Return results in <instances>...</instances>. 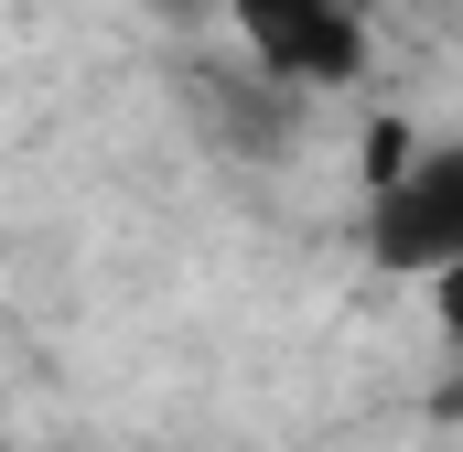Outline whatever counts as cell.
<instances>
[{"mask_svg": "<svg viewBox=\"0 0 463 452\" xmlns=\"http://www.w3.org/2000/svg\"><path fill=\"white\" fill-rule=\"evenodd\" d=\"M227 22H237L248 65H259L280 98L345 87L355 65H366V11H355V0H227Z\"/></svg>", "mask_w": 463, "mask_h": 452, "instance_id": "7a4b0ae2", "label": "cell"}, {"mask_svg": "<svg viewBox=\"0 0 463 452\" xmlns=\"http://www.w3.org/2000/svg\"><path fill=\"white\" fill-rule=\"evenodd\" d=\"M366 248H377V269H399V280H453L463 269V140L410 151V162L377 184Z\"/></svg>", "mask_w": 463, "mask_h": 452, "instance_id": "6da1fadb", "label": "cell"}]
</instances>
